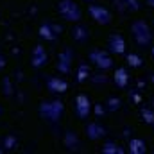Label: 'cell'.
<instances>
[{
  "instance_id": "6da1fadb",
  "label": "cell",
  "mask_w": 154,
  "mask_h": 154,
  "mask_svg": "<svg viewBox=\"0 0 154 154\" xmlns=\"http://www.w3.org/2000/svg\"><path fill=\"white\" fill-rule=\"evenodd\" d=\"M131 32H133L134 41H136L140 47H151L152 31H151V27H149L143 20H134L133 25H131Z\"/></svg>"
},
{
  "instance_id": "7a4b0ae2",
  "label": "cell",
  "mask_w": 154,
  "mask_h": 154,
  "mask_svg": "<svg viewBox=\"0 0 154 154\" xmlns=\"http://www.w3.org/2000/svg\"><path fill=\"white\" fill-rule=\"evenodd\" d=\"M57 13L65 22H79L82 16L79 4L74 0H59L57 2Z\"/></svg>"
},
{
  "instance_id": "3957f363",
  "label": "cell",
  "mask_w": 154,
  "mask_h": 154,
  "mask_svg": "<svg viewBox=\"0 0 154 154\" xmlns=\"http://www.w3.org/2000/svg\"><path fill=\"white\" fill-rule=\"evenodd\" d=\"M65 111V104L61 100H45L39 104V115L50 122H57Z\"/></svg>"
},
{
  "instance_id": "277c9868",
  "label": "cell",
  "mask_w": 154,
  "mask_h": 154,
  "mask_svg": "<svg viewBox=\"0 0 154 154\" xmlns=\"http://www.w3.org/2000/svg\"><path fill=\"white\" fill-rule=\"evenodd\" d=\"M88 59H90L99 70H109V68L113 66V59H111V56H109L106 50H102V48H93V50L90 52Z\"/></svg>"
},
{
  "instance_id": "5b68a950",
  "label": "cell",
  "mask_w": 154,
  "mask_h": 154,
  "mask_svg": "<svg viewBox=\"0 0 154 154\" xmlns=\"http://www.w3.org/2000/svg\"><path fill=\"white\" fill-rule=\"evenodd\" d=\"M88 13H90V16H91L97 23H100V25H108V23L111 22V13H109L106 7L99 5V4H90V5H88Z\"/></svg>"
},
{
  "instance_id": "8992f818",
  "label": "cell",
  "mask_w": 154,
  "mask_h": 154,
  "mask_svg": "<svg viewBox=\"0 0 154 154\" xmlns=\"http://www.w3.org/2000/svg\"><path fill=\"white\" fill-rule=\"evenodd\" d=\"M90 111H91V102L88 99V95H77L75 97V113L81 120H86L90 116Z\"/></svg>"
},
{
  "instance_id": "52a82bcc",
  "label": "cell",
  "mask_w": 154,
  "mask_h": 154,
  "mask_svg": "<svg viewBox=\"0 0 154 154\" xmlns=\"http://www.w3.org/2000/svg\"><path fill=\"white\" fill-rule=\"evenodd\" d=\"M72 61H74V52H72V48H65V50L59 52V56H57V70H59L61 74H68Z\"/></svg>"
},
{
  "instance_id": "ba28073f",
  "label": "cell",
  "mask_w": 154,
  "mask_h": 154,
  "mask_svg": "<svg viewBox=\"0 0 154 154\" xmlns=\"http://www.w3.org/2000/svg\"><path fill=\"white\" fill-rule=\"evenodd\" d=\"M47 61H48V56H47L43 45H34L32 54H31V65L34 68H41L43 65H47Z\"/></svg>"
},
{
  "instance_id": "9c48e42d",
  "label": "cell",
  "mask_w": 154,
  "mask_h": 154,
  "mask_svg": "<svg viewBox=\"0 0 154 154\" xmlns=\"http://www.w3.org/2000/svg\"><path fill=\"white\" fill-rule=\"evenodd\" d=\"M108 50L113 54H124L125 52V39L122 34H111L108 38Z\"/></svg>"
},
{
  "instance_id": "30bf717a",
  "label": "cell",
  "mask_w": 154,
  "mask_h": 154,
  "mask_svg": "<svg viewBox=\"0 0 154 154\" xmlns=\"http://www.w3.org/2000/svg\"><path fill=\"white\" fill-rule=\"evenodd\" d=\"M47 88L52 93H65L68 90V82L65 79H59V77H48L47 79Z\"/></svg>"
},
{
  "instance_id": "8fae6325",
  "label": "cell",
  "mask_w": 154,
  "mask_h": 154,
  "mask_svg": "<svg viewBox=\"0 0 154 154\" xmlns=\"http://www.w3.org/2000/svg\"><path fill=\"white\" fill-rule=\"evenodd\" d=\"M61 27H57V25H54V23H45V25H41L39 27V36L45 39H48V41H54V39L57 38V34H61Z\"/></svg>"
},
{
  "instance_id": "7c38bea8",
  "label": "cell",
  "mask_w": 154,
  "mask_h": 154,
  "mask_svg": "<svg viewBox=\"0 0 154 154\" xmlns=\"http://www.w3.org/2000/svg\"><path fill=\"white\" fill-rule=\"evenodd\" d=\"M104 134H106V127L100 125L99 122H90V124L86 125V136H88L90 140H99V138H102Z\"/></svg>"
},
{
  "instance_id": "4fadbf2b",
  "label": "cell",
  "mask_w": 154,
  "mask_h": 154,
  "mask_svg": "<svg viewBox=\"0 0 154 154\" xmlns=\"http://www.w3.org/2000/svg\"><path fill=\"white\" fill-rule=\"evenodd\" d=\"M113 2H115L116 9L122 11V13H125V11H138L140 9L138 0H113Z\"/></svg>"
},
{
  "instance_id": "5bb4252c",
  "label": "cell",
  "mask_w": 154,
  "mask_h": 154,
  "mask_svg": "<svg viewBox=\"0 0 154 154\" xmlns=\"http://www.w3.org/2000/svg\"><path fill=\"white\" fill-rule=\"evenodd\" d=\"M129 152L131 154H145L147 152V145L142 138H131L129 140Z\"/></svg>"
},
{
  "instance_id": "9a60e30c",
  "label": "cell",
  "mask_w": 154,
  "mask_h": 154,
  "mask_svg": "<svg viewBox=\"0 0 154 154\" xmlns=\"http://www.w3.org/2000/svg\"><path fill=\"white\" fill-rule=\"evenodd\" d=\"M113 81H115V84L118 86V88H125V86H127V82H129V75H127V70H125V68H116Z\"/></svg>"
},
{
  "instance_id": "2e32d148",
  "label": "cell",
  "mask_w": 154,
  "mask_h": 154,
  "mask_svg": "<svg viewBox=\"0 0 154 154\" xmlns=\"http://www.w3.org/2000/svg\"><path fill=\"white\" fill-rule=\"evenodd\" d=\"M63 143H65L66 149L75 151L77 145H79V140H77L75 133H74V131H66V133H65V138H63Z\"/></svg>"
},
{
  "instance_id": "e0dca14e",
  "label": "cell",
  "mask_w": 154,
  "mask_h": 154,
  "mask_svg": "<svg viewBox=\"0 0 154 154\" xmlns=\"http://www.w3.org/2000/svg\"><path fill=\"white\" fill-rule=\"evenodd\" d=\"M72 38L79 41V43H82V41H86V39L90 38V32H88V29L86 27H82V25H77L72 29Z\"/></svg>"
},
{
  "instance_id": "ac0fdd59",
  "label": "cell",
  "mask_w": 154,
  "mask_h": 154,
  "mask_svg": "<svg viewBox=\"0 0 154 154\" xmlns=\"http://www.w3.org/2000/svg\"><path fill=\"white\" fill-rule=\"evenodd\" d=\"M88 75H90V68H88V65H86V63L79 65V68H77V81L82 82V81L88 79Z\"/></svg>"
},
{
  "instance_id": "d6986e66",
  "label": "cell",
  "mask_w": 154,
  "mask_h": 154,
  "mask_svg": "<svg viewBox=\"0 0 154 154\" xmlns=\"http://www.w3.org/2000/svg\"><path fill=\"white\" fill-rule=\"evenodd\" d=\"M102 152H104V154H116V152L120 154V152H124V151H122L116 143H113V142H108V143L102 147Z\"/></svg>"
},
{
  "instance_id": "ffe728a7",
  "label": "cell",
  "mask_w": 154,
  "mask_h": 154,
  "mask_svg": "<svg viewBox=\"0 0 154 154\" xmlns=\"http://www.w3.org/2000/svg\"><path fill=\"white\" fill-rule=\"evenodd\" d=\"M127 63H129L133 68H138V66L143 65V59H142L140 56H136V54H127Z\"/></svg>"
},
{
  "instance_id": "44dd1931",
  "label": "cell",
  "mask_w": 154,
  "mask_h": 154,
  "mask_svg": "<svg viewBox=\"0 0 154 154\" xmlns=\"http://www.w3.org/2000/svg\"><path fill=\"white\" fill-rule=\"evenodd\" d=\"M4 147H5L7 151L14 149V147H16V136H13V134H7V136L4 138Z\"/></svg>"
},
{
  "instance_id": "7402d4cb",
  "label": "cell",
  "mask_w": 154,
  "mask_h": 154,
  "mask_svg": "<svg viewBox=\"0 0 154 154\" xmlns=\"http://www.w3.org/2000/svg\"><path fill=\"white\" fill-rule=\"evenodd\" d=\"M142 115H143V120H145L147 124H154V111H152V109L145 108V109L142 111Z\"/></svg>"
},
{
  "instance_id": "603a6c76",
  "label": "cell",
  "mask_w": 154,
  "mask_h": 154,
  "mask_svg": "<svg viewBox=\"0 0 154 154\" xmlns=\"http://www.w3.org/2000/svg\"><path fill=\"white\" fill-rule=\"evenodd\" d=\"M120 108V100L118 99H109V109L113 111V109H118Z\"/></svg>"
},
{
  "instance_id": "cb8c5ba5",
  "label": "cell",
  "mask_w": 154,
  "mask_h": 154,
  "mask_svg": "<svg viewBox=\"0 0 154 154\" xmlns=\"http://www.w3.org/2000/svg\"><path fill=\"white\" fill-rule=\"evenodd\" d=\"M4 86H5V90H4V93H5V95H11V91H13V88H11V82H9V79H4Z\"/></svg>"
},
{
  "instance_id": "d4e9b609",
  "label": "cell",
  "mask_w": 154,
  "mask_h": 154,
  "mask_svg": "<svg viewBox=\"0 0 154 154\" xmlns=\"http://www.w3.org/2000/svg\"><path fill=\"white\" fill-rule=\"evenodd\" d=\"M2 66H5V59H4V56H0V68Z\"/></svg>"
},
{
  "instance_id": "484cf974",
  "label": "cell",
  "mask_w": 154,
  "mask_h": 154,
  "mask_svg": "<svg viewBox=\"0 0 154 154\" xmlns=\"http://www.w3.org/2000/svg\"><path fill=\"white\" fill-rule=\"evenodd\" d=\"M147 4H149L151 7H154V0H147Z\"/></svg>"
},
{
  "instance_id": "4316f807",
  "label": "cell",
  "mask_w": 154,
  "mask_h": 154,
  "mask_svg": "<svg viewBox=\"0 0 154 154\" xmlns=\"http://www.w3.org/2000/svg\"><path fill=\"white\" fill-rule=\"evenodd\" d=\"M151 52H152V56H154V47H151Z\"/></svg>"
},
{
  "instance_id": "83f0119b",
  "label": "cell",
  "mask_w": 154,
  "mask_h": 154,
  "mask_svg": "<svg viewBox=\"0 0 154 154\" xmlns=\"http://www.w3.org/2000/svg\"><path fill=\"white\" fill-rule=\"evenodd\" d=\"M84 2H95V0H84Z\"/></svg>"
},
{
  "instance_id": "f1b7e54d",
  "label": "cell",
  "mask_w": 154,
  "mask_h": 154,
  "mask_svg": "<svg viewBox=\"0 0 154 154\" xmlns=\"http://www.w3.org/2000/svg\"><path fill=\"white\" fill-rule=\"evenodd\" d=\"M0 154H2V147H0Z\"/></svg>"
},
{
  "instance_id": "f546056e",
  "label": "cell",
  "mask_w": 154,
  "mask_h": 154,
  "mask_svg": "<svg viewBox=\"0 0 154 154\" xmlns=\"http://www.w3.org/2000/svg\"><path fill=\"white\" fill-rule=\"evenodd\" d=\"M0 113H2V108H0Z\"/></svg>"
}]
</instances>
